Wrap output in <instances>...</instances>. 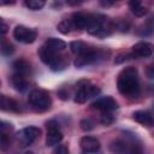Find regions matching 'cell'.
<instances>
[{"mask_svg": "<svg viewBox=\"0 0 154 154\" xmlns=\"http://www.w3.org/2000/svg\"><path fill=\"white\" fill-rule=\"evenodd\" d=\"M117 87L120 94L128 97H135L140 91L138 72L134 66H128L120 71L117 78Z\"/></svg>", "mask_w": 154, "mask_h": 154, "instance_id": "cell-1", "label": "cell"}, {"mask_svg": "<svg viewBox=\"0 0 154 154\" xmlns=\"http://www.w3.org/2000/svg\"><path fill=\"white\" fill-rule=\"evenodd\" d=\"M38 57L41 58V60L48 65L53 71H60L64 70L69 61L64 55H60L59 52H54L52 49H49L47 46H42L38 48Z\"/></svg>", "mask_w": 154, "mask_h": 154, "instance_id": "cell-2", "label": "cell"}, {"mask_svg": "<svg viewBox=\"0 0 154 154\" xmlns=\"http://www.w3.org/2000/svg\"><path fill=\"white\" fill-rule=\"evenodd\" d=\"M28 102L36 111L43 112V111H47L51 107L52 100H51L49 94L46 90H43V89H35V90L30 91V94L28 96Z\"/></svg>", "mask_w": 154, "mask_h": 154, "instance_id": "cell-3", "label": "cell"}, {"mask_svg": "<svg viewBox=\"0 0 154 154\" xmlns=\"http://www.w3.org/2000/svg\"><path fill=\"white\" fill-rule=\"evenodd\" d=\"M103 58H105V51L103 49L90 48L87 53H84L82 55H77L73 64H75L76 67H83L85 65L94 64V63H96V61H99L100 59H103Z\"/></svg>", "mask_w": 154, "mask_h": 154, "instance_id": "cell-4", "label": "cell"}, {"mask_svg": "<svg viewBox=\"0 0 154 154\" xmlns=\"http://www.w3.org/2000/svg\"><path fill=\"white\" fill-rule=\"evenodd\" d=\"M13 37L22 43H32L36 37H37V32L32 29H29L24 25H17L13 29Z\"/></svg>", "mask_w": 154, "mask_h": 154, "instance_id": "cell-5", "label": "cell"}, {"mask_svg": "<svg viewBox=\"0 0 154 154\" xmlns=\"http://www.w3.org/2000/svg\"><path fill=\"white\" fill-rule=\"evenodd\" d=\"M100 93V88L93 84H84L81 85L75 95V102L77 103H84L88 99L96 96Z\"/></svg>", "mask_w": 154, "mask_h": 154, "instance_id": "cell-6", "label": "cell"}, {"mask_svg": "<svg viewBox=\"0 0 154 154\" xmlns=\"http://www.w3.org/2000/svg\"><path fill=\"white\" fill-rule=\"evenodd\" d=\"M41 134V130L36 126H28L17 132V140L22 143V146H29Z\"/></svg>", "mask_w": 154, "mask_h": 154, "instance_id": "cell-7", "label": "cell"}, {"mask_svg": "<svg viewBox=\"0 0 154 154\" xmlns=\"http://www.w3.org/2000/svg\"><path fill=\"white\" fill-rule=\"evenodd\" d=\"M63 140V132L59 130L58 124L54 122H48L47 123V136H46V146L47 147H53Z\"/></svg>", "mask_w": 154, "mask_h": 154, "instance_id": "cell-8", "label": "cell"}, {"mask_svg": "<svg viewBox=\"0 0 154 154\" xmlns=\"http://www.w3.org/2000/svg\"><path fill=\"white\" fill-rule=\"evenodd\" d=\"M154 53V45L147 41L137 42L131 48V57L135 58H148Z\"/></svg>", "mask_w": 154, "mask_h": 154, "instance_id": "cell-9", "label": "cell"}, {"mask_svg": "<svg viewBox=\"0 0 154 154\" xmlns=\"http://www.w3.org/2000/svg\"><path fill=\"white\" fill-rule=\"evenodd\" d=\"M91 107L95 109L102 111V112H112L118 108V102L111 96H102V97L96 99L91 103Z\"/></svg>", "mask_w": 154, "mask_h": 154, "instance_id": "cell-10", "label": "cell"}, {"mask_svg": "<svg viewBox=\"0 0 154 154\" xmlns=\"http://www.w3.org/2000/svg\"><path fill=\"white\" fill-rule=\"evenodd\" d=\"M72 23H73V26L76 29H89L90 24H91V20H93V14H87V13H83V12H76L72 14V18H71Z\"/></svg>", "mask_w": 154, "mask_h": 154, "instance_id": "cell-11", "label": "cell"}, {"mask_svg": "<svg viewBox=\"0 0 154 154\" xmlns=\"http://www.w3.org/2000/svg\"><path fill=\"white\" fill-rule=\"evenodd\" d=\"M81 148L83 152H97L100 149V142L96 137L93 136H84L79 141Z\"/></svg>", "mask_w": 154, "mask_h": 154, "instance_id": "cell-12", "label": "cell"}, {"mask_svg": "<svg viewBox=\"0 0 154 154\" xmlns=\"http://www.w3.org/2000/svg\"><path fill=\"white\" fill-rule=\"evenodd\" d=\"M132 118L135 122H137L144 126H153L154 125V117L147 111H136L132 113Z\"/></svg>", "mask_w": 154, "mask_h": 154, "instance_id": "cell-13", "label": "cell"}, {"mask_svg": "<svg viewBox=\"0 0 154 154\" xmlns=\"http://www.w3.org/2000/svg\"><path fill=\"white\" fill-rule=\"evenodd\" d=\"M130 148L131 146L129 147L128 143L122 140H116L109 146V149L113 154H130Z\"/></svg>", "mask_w": 154, "mask_h": 154, "instance_id": "cell-14", "label": "cell"}, {"mask_svg": "<svg viewBox=\"0 0 154 154\" xmlns=\"http://www.w3.org/2000/svg\"><path fill=\"white\" fill-rule=\"evenodd\" d=\"M11 83L13 85V88L18 91H23L26 89V85H28V82L24 77V75L22 73H13L12 77H11Z\"/></svg>", "mask_w": 154, "mask_h": 154, "instance_id": "cell-15", "label": "cell"}, {"mask_svg": "<svg viewBox=\"0 0 154 154\" xmlns=\"http://www.w3.org/2000/svg\"><path fill=\"white\" fill-rule=\"evenodd\" d=\"M0 105H1V109H4V111H11V112H18L19 111L18 102L13 99L5 96V95H1Z\"/></svg>", "mask_w": 154, "mask_h": 154, "instance_id": "cell-16", "label": "cell"}, {"mask_svg": "<svg viewBox=\"0 0 154 154\" xmlns=\"http://www.w3.org/2000/svg\"><path fill=\"white\" fill-rule=\"evenodd\" d=\"M45 46H47L49 49H52V51H54V52H59V53L66 48V43H65L63 40L55 38V37H49V38H47L46 42H45Z\"/></svg>", "mask_w": 154, "mask_h": 154, "instance_id": "cell-17", "label": "cell"}, {"mask_svg": "<svg viewBox=\"0 0 154 154\" xmlns=\"http://www.w3.org/2000/svg\"><path fill=\"white\" fill-rule=\"evenodd\" d=\"M70 48H71V52L77 55H82L90 49V47L82 41H72L70 43Z\"/></svg>", "mask_w": 154, "mask_h": 154, "instance_id": "cell-18", "label": "cell"}, {"mask_svg": "<svg viewBox=\"0 0 154 154\" xmlns=\"http://www.w3.org/2000/svg\"><path fill=\"white\" fill-rule=\"evenodd\" d=\"M129 6H130L131 12H132L135 16H137V17H143V16L147 13V8L142 5L141 1H137V0L130 1V2H129Z\"/></svg>", "mask_w": 154, "mask_h": 154, "instance_id": "cell-19", "label": "cell"}, {"mask_svg": "<svg viewBox=\"0 0 154 154\" xmlns=\"http://www.w3.org/2000/svg\"><path fill=\"white\" fill-rule=\"evenodd\" d=\"M12 67H13V70H14L17 73H22V75H24L25 72H28L29 69H30L29 64H28L25 60H23V59H18V60H16V61L13 63Z\"/></svg>", "mask_w": 154, "mask_h": 154, "instance_id": "cell-20", "label": "cell"}, {"mask_svg": "<svg viewBox=\"0 0 154 154\" xmlns=\"http://www.w3.org/2000/svg\"><path fill=\"white\" fill-rule=\"evenodd\" d=\"M88 32L93 36H96V37H106V36L111 35V29L108 26L103 25V26H100V28H96V29L88 30Z\"/></svg>", "mask_w": 154, "mask_h": 154, "instance_id": "cell-21", "label": "cell"}, {"mask_svg": "<svg viewBox=\"0 0 154 154\" xmlns=\"http://www.w3.org/2000/svg\"><path fill=\"white\" fill-rule=\"evenodd\" d=\"M73 28L75 26H73V23L71 19H64L58 24V30L61 34H69Z\"/></svg>", "mask_w": 154, "mask_h": 154, "instance_id": "cell-22", "label": "cell"}, {"mask_svg": "<svg viewBox=\"0 0 154 154\" xmlns=\"http://www.w3.org/2000/svg\"><path fill=\"white\" fill-rule=\"evenodd\" d=\"M25 6L32 11H37V10H41L43 6H45V1L43 0H26L25 2Z\"/></svg>", "mask_w": 154, "mask_h": 154, "instance_id": "cell-23", "label": "cell"}, {"mask_svg": "<svg viewBox=\"0 0 154 154\" xmlns=\"http://www.w3.org/2000/svg\"><path fill=\"white\" fill-rule=\"evenodd\" d=\"M79 125H81V129H82V130L89 131V130H93V129L95 128V122H94L93 119H90V118H85V119L81 120Z\"/></svg>", "mask_w": 154, "mask_h": 154, "instance_id": "cell-24", "label": "cell"}, {"mask_svg": "<svg viewBox=\"0 0 154 154\" xmlns=\"http://www.w3.org/2000/svg\"><path fill=\"white\" fill-rule=\"evenodd\" d=\"M13 46L10 43V42H6V41H2L1 42V53L4 55H10L13 53Z\"/></svg>", "mask_w": 154, "mask_h": 154, "instance_id": "cell-25", "label": "cell"}, {"mask_svg": "<svg viewBox=\"0 0 154 154\" xmlns=\"http://www.w3.org/2000/svg\"><path fill=\"white\" fill-rule=\"evenodd\" d=\"M114 120V117L109 113V112H103L101 114V118H100V122L103 124V125H111Z\"/></svg>", "mask_w": 154, "mask_h": 154, "instance_id": "cell-26", "label": "cell"}, {"mask_svg": "<svg viewBox=\"0 0 154 154\" xmlns=\"http://www.w3.org/2000/svg\"><path fill=\"white\" fill-rule=\"evenodd\" d=\"M1 149H6L7 148V146L10 144V141H8V138H7V136H6V134H5V131H1Z\"/></svg>", "mask_w": 154, "mask_h": 154, "instance_id": "cell-27", "label": "cell"}, {"mask_svg": "<svg viewBox=\"0 0 154 154\" xmlns=\"http://www.w3.org/2000/svg\"><path fill=\"white\" fill-rule=\"evenodd\" d=\"M54 154H69V148L65 144H59L58 148L54 150Z\"/></svg>", "mask_w": 154, "mask_h": 154, "instance_id": "cell-28", "label": "cell"}, {"mask_svg": "<svg viewBox=\"0 0 154 154\" xmlns=\"http://www.w3.org/2000/svg\"><path fill=\"white\" fill-rule=\"evenodd\" d=\"M58 95L60 96V99H61V100H67V99H69V96H67V95H69V93H67V91H66V93H64V89H60V90H59V93H58Z\"/></svg>", "mask_w": 154, "mask_h": 154, "instance_id": "cell-29", "label": "cell"}, {"mask_svg": "<svg viewBox=\"0 0 154 154\" xmlns=\"http://www.w3.org/2000/svg\"><path fill=\"white\" fill-rule=\"evenodd\" d=\"M0 23H1V28H0V29H1V34H2V35H5V34H6V31H7V24L4 22V19H1V20H0Z\"/></svg>", "mask_w": 154, "mask_h": 154, "instance_id": "cell-30", "label": "cell"}, {"mask_svg": "<svg viewBox=\"0 0 154 154\" xmlns=\"http://www.w3.org/2000/svg\"><path fill=\"white\" fill-rule=\"evenodd\" d=\"M100 4H101L102 6H105V7H107V6H111V5H113V2H112V1H100Z\"/></svg>", "mask_w": 154, "mask_h": 154, "instance_id": "cell-31", "label": "cell"}, {"mask_svg": "<svg viewBox=\"0 0 154 154\" xmlns=\"http://www.w3.org/2000/svg\"><path fill=\"white\" fill-rule=\"evenodd\" d=\"M83 154H101V152L100 150H97V152H83Z\"/></svg>", "mask_w": 154, "mask_h": 154, "instance_id": "cell-32", "label": "cell"}, {"mask_svg": "<svg viewBox=\"0 0 154 154\" xmlns=\"http://www.w3.org/2000/svg\"><path fill=\"white\" fill-rule=\"evenodd\" d=\"M67 4L69 5H78V4H81V1H67Z\"/></svg>", "mask_w": 154, "mask_h": 154, "instance_id": "cell-33", "label": "cell"}, {"mask_svg": "<svg viewBox=\"0 0 154 154\" xmlns=\"http://www.w3.org/2000/svg\"><path fill=\"white\" fill-rule=\"evenodd\" d=\"M25 154H32V152H26Z\"/></svg>", "mask_w": 154, "mask_h": 154, "instance_id": "cell-34", "label": "cell"}]
</instances>
